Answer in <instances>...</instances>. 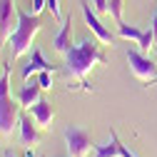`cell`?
<instances>
[{"label": "cell", "mask_w": 157, "mask_h": 157, "mask_svg": "<svg viewBox=\"0 0 157 157\" xmlns=\"http://www.w3.org/2000/svg\"><path fill=\"white\" fill-rule=\"evenodd\" d=\"M107 57L100 43L95 40H82L72 45V50L65 55V75L67 80H87V75L92 72V67L105 65Z\"/></svg>", "instance_id": "cell-1"}, {"label": "cell", "mask_w": 157, "mask_h": 157, "mask_svg": "<svg viewBox=\"0 0 157 157\" xmlns=\"http://www.w3.org/2000/svg\"><path fill=\"white\" fill-rule=\"evenodd\" d=\"M40 30H43L40 15H33L30 10H20L17 8V28L13 30L10 40H8V45L13 50V60H20L25 52H30L33 40H35V35Z\"/></svg>", "instance_id": "cell-2"}, {"label": "cell", "mask_w": 157, "mask_h": 157, "mask_svg": "<svg viewBox=\"0 0 157 157\" xmlns=\"http://www.w3.org/2000/svg\"><path fill=\"white\" fill-rule=\"evenodd\" d=\"M10 65H5L3 75H0V135L10 140L15 127L20 125V102L10 92Z\"/></svg>", "instance_id": "cell-3"}, {"label": "cell", "mask_w": 157, "mask_h": 157, "mask_svg": "<svg viewBox=\"0 0 157 157\" xmlns=\"http://www.w3.org/2000/svg\"><path fill=\"white\" fill-rule=\"evenodd\" d=\"M127 65L130 72L137 77L140 82H145V87H152L157 80V63H152L147 55H142L140 50H130L127 52Z\"/></svg>", "instance_id": "cell-4"}, {"label": "cell", "mask_w": 157, "mask_h": 157, "mask_svg": "<svg viewBox=\"0 0 157 157\" xmlns=\"http://www.w3.org/2000/svg\"><path fill=\"white\" fill-rule=\"evenodd\" d=\"M63 135H65V145H67V157H87L90 150H95L87 130L70 125V127H65Z\"/></svg>", "instance_id": "cell-5"}, {"label": "cell", "mask_w": 157, "mask_h": 157, "mask_svg": "<svg viewBox=\"0 0 157 157\" xmlns=\"http://www.w3.org/2000/svg\"><path fill=\"white\" fill-rule=\"evenodd\" d=\"M92 3H90V0H82V3H80V8H82V15H85V23H87V28L92 30V35L97 37V43H100V45H112V40H115V37H112V33L100 23V17H97V13L90 8Z\"/></svg>", "instance_id": "cell-6"}, {"label": "cell", "mask_w": 157, "mask_h": 157, "mask_svg": "<svg viewBox=\"0 0 157 157\" xmlns=\"http://www.w3.org/2000/svg\"><path fill=\"white\" fill-rule=\"evenodd\" d=\"M17 28V5L15 0H0V40L8 43Z\"/></svg>", "instance_id": "cell-7"}, {"label": "cell", "mask_w": 157, "mask_h": 157, "mask_svg": "<svg viewBox=\"0 0 157 157\" xmlns=\"http://www.w3.org/2000/svg\"><path fill=\"white\" fill-rule=\"evenodd\" d=\"M28 112H30V117L35 120L37 130H50V127H52V120H55V110H52L50 100H40L37 105H33Z\"/></svg>", "instance_id": "cell-8"}, {"label": "cell", "mask_w": 157, "mask_h": 157, "mask_svg": "<svg viewBox=\"0 0 157 157\" xmlns=\"http://www.w3.org/2000/svg\"><path fill=\"white\" fill-rule=\"evenodd\" d=\"M52 48L60 55H67L72 50V17H65L60 23V33L52 37Z\"/></svg>", "instance_id": "cell-9"}, {"label": "cell", "mask_w": 157, "mask_h": 157, "mask_svg": "<svg viewBox=\"0 0 157 157\" xmlns=\"http://www.w3.org/2000/svg\"><path fill=\"white\" fill-rule=\"evenodd\" d=\"M43 70H52L55 72V65H50L48 60H45V55H43V50H33V55H30V63L23 67V80H33V75H37V72H43Z\"/></svg>", "instance_id": "cell-10"}, {"label": "cell", "mask_w": 157, "mask_h": 157, "mask_svg": "<svg viewBox=\"0 0 157 157\" xmlns=\"http://www.w3.org/2000/svg\"><path fill=\"white\" fill-rule=\"evenodd\" d=\"M40 92H43V87L37 85V82H33V80H25V85L20 87V92H17V102H20V107L30 110L33 105H37V102L43 100V97H40Z\"/></svg>", "instance_id": "cell-11"}, {"label": "cell", "mask_w": 157, "mask_h": 157, "mask_svg": "<svg viewBox=\"0 0 157 157\" xmlns=\"http://www.w3.org/2000/svg\"><path fill=\"white\" fill-rule=\"evenodd\" d=\"M20 142L25 145V147H35L37 145V125H35V120L30 117V112L28 115H20Z\"/></svg>", "instance_id": "cell-12"}, {"label": "cell", "mask_w": 157, "mask_h": 157, "mask_svg": "<svg viewBox=\"0 0 157 157\" xmlns=\"http://www.w3.org/2000/svg\"><path fill=\"white\" fill-rule=\"evenodd\" d=\"M95 157H122L120 137H117L115 130H110V142L107 145H95Z\"/></svg>", "instance_id": "cell-13"}, {"label": "cell", "mask_w": 157, "mask_h": 157, "mask_svg": "<svg viewBox=\"0 0 157 157\" xmlns=\"http://www.w3.org/2000/svg\"><path fill=\"white\" fill-rule=\"evenodd\" d=\"M142 33H145V30L135 28V25H127V23H122L120 28H117V35H120L122 40H132V43H140V40H142Z\"/></svg>", "instance_id": "cell-14"}, {"label": "cell", "mask_w": 157, "mask_h": 157, "mask_svg": "<svg viewBox=\"0 0 157 157\" xmlns=\"http://www.w3.org/2000/svg\"><path fill=\"white\" fill-rule=\"evenodd\" d=\"M122 10H125V0H107V15L117 25H122Z\"/></svg>", "instance_id": "cell-15"}, {"label": "cell", "mask_w": 157, "mask_h": 157, "mask_svg": "<svg viewBox=\"0 0 157 157\" xmlns=\"http://www.w3.org/2000/svg\"><path fill=\"white\" fill-rule=\"evenodd\" d=\"M137 48H140V52H142V55H147V52L155 48V35H152V28H147V30L142 33V40L137 43Z\"/></svg>", "instance_id": "cell-16"}, {"label": "cell", "mask_w": 157, "mask_h": 157, "mask_svg": "<svg viewBox=\"0 0 157 157\" xmlns=\"http://www.w3.org/2000/svg\"><path fill=\"white\" fill-rule=\"evenodd\" d=\"M45 3H48V10H50V15H52V20H55V23H63L65 17H63L60 0H45Z\"/></svg>", "instance_id": "cell-17"}, {"label": "cell", "mask_w": 157, "mask_h": 157, "mask_svg": "<svg viewBox=\"0 0 157 157\" xmlns=\"http://www.w3.org/2000/svg\"><path fill=\"white\" fill-rule=\"evenodd\" d=\"M37 85H40L43 90H52V70L37 72Z\"/></svg>", "instance_id": "cell-18"}, {"label": "cell", "mask_w": 157, "mask_h": 157, "mask_svg": "<svg viewBox=\"0 0 157 157\" xmlns=\"http://www.w3.org/2000/svg\"><path fill=\"white\" fill-rule=\"evenodd\" d=\"M30 3H33V8H30L33 15H40L43 10H48V3H45V0H30Z\"/></svg>", "instance_id": "cell-19"}, {"label": "cell", "mask_w": 157, "mask_h": 157, "mask_svg": "<svg viewBox=\"0 0 157 157\" xmlns=\"http://www.w3.org/2000/svg\"><path fill=\"white\" fill-rule=\"evenodd\" d=\"M92 10L97 15H105L107 13V0H92Z\"/></svg>", "instance_id": "cell-20"}, {"label": "cell", "mask_w": 157, "mask_h": 157, "mask_svg": "<svg viewBox=\"0 0 157 157\" xmlns=\"http://www.w3.org/2000/svg\"><path fill=\"white\" fill-rule=\"evenodd\" d=\"M152 35H155V45H157V10H155V15H152Z\"/></svg>", "instance_id": "cell-21"}, {"label": "cell", "mask_w": 157, "mask_h": 157, "mask_svg": "<svg viewBox=\"0 0 157 157\" xmlns=\"http://www.w3.org/2000/svg\"><path fill=\"white\" fill-rule=\"evenodd\" d=\"M25 157H37L35 155V147H25Z\"/></svg>", "instance_id": "cell-22"}, {"label": "cell", "mask_w": 157, "mask_h": 157, "mask_svg": "<svg viewBox=\"0 0 157 157\" xmlns=\"http://www.w3.org/2000/svg\"><path fill=\"white\" fill-rule=\"evenodd\" d=\"M5 157H13V155H10V152H5Z\"/></svg>", "instance_id": "cell-23"}, {"label": "cell", "mask_w": 157, "mask_h": 157, "mask_svg": "<svg viewBox=\"0 0 157 157\" xmlns=\"http://www.w3.org/2000/svg\"><path fill=\"white\" fill-rule=\"evenodd\" d=\"M155 85H157V80H155Z\"/></svg>", "instance_id": "cell-24"}]
</instances>
